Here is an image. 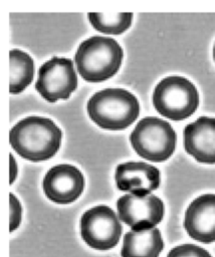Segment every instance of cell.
<instances>
[{
  "label": "cell",
  "mask_w": 215,
  "mask_h": 257,
  "mask_svg": "<svg viewBox=\"0 0 215 257\" xmlns=\"http://www.w3.org/2000/svg\"><path fill=\"white\" fill-rule=\"evenodd\" d=\"M61 138V130L52 119L37 115L20 119L9 133L12 149L31 162L52 158L60 148Z\"/></svg>",
  "instance_id": "6da1fadb"
},
{
  "label": "cell",
  "mask_w": 215,
  "mask_h": 257,
  "mask_svg": "<svg viewBox=\"0 0 215 257\" xmlns=\"http://www.w3.org/2000/svg\"><path fill=\"white\" fill-rule=\"evenodd\" d=\"M123 57V48L117 40L95 35L78 45L74 61L78 73L84 80L101 82L118 72Z\"/></svg>",
  "instance_id": "7a4b0ae2"
},
{
  "label": "cell",
  "mask_w": 215,
  "mask_h": 257,
  "mask_svg": "<svg viewBox=\"0 0 215 257\" xmlns=\"http://www.w3.org/2000/svg\"><path fill=\"white\" fill-rule=\"evenodd\" d=\"M86 110L90 119L101 128L121 131L137 119L140 104L132 92L119 87H109L89 97Z\"/></svg>",
  "instance_id": "3957f363"
},
{
  "label": "cell",
  "mask_w": 215,
  "mask_h": 257,
  "mask_svg": "<svg viewBox=\"0 0 215 257\" xmlns=\"http://www.w3.org/2000/svg\"><path fill=\"white\" fill-rule=\"evenodd\" d=\"M153 104L163 116L182 120L191 116L199 105L196 86L187 78L171 75L163 78L153 92Z\"/></svg>",
  "instance_id": "277c9868"
},
{
  "label": "cell",
  "mask_w": 215,
  "mask_h": 257,
  "mask_svg": "<svg viewBox=\"0 0 215 257\" xmlns=\"http://www.w3.org/2000/svg\"><path fill=\"white\" fill-rule=\"evenodd\" d=\"M177 136L172 125L162 118H142L130 135V142L136 153L151 162H164L174 153Z\"/></svg>",
  "instance_id": "5b68a950"
},
{
  "label": "cell",
  "mask_w": 215,
  "mask_h": 257,
  "mask_svg": "<svg viewBox=\"0 0 215 257\" xmlns=\"http://www.w3.org/2000/svg\"><path fill=\"white\" fill-rule=\"evenodd\" d=\"M82 240L95 250L105 251L118 245L123 227L115 211L105 205L86 210L79 221Z\"/></svg>",
  "instance_id": "8992f818"
},
{
  "label": "cell",
  "mask_w": 215,
  "mask_h": 257,
  "mask_svg": "<svg viewBox=\"0 0 215 257\" xmlns=\"http://www.w3.org/2000/svg\"><path fill=\"white\" fill-rule=\"evenodd\" d=\"M77 87V75L70 58L53 56L38 70L35 88L48 102L67 99Z\"/></svg>",
  "instance_id": "52a82bcc"
},
{
  "label": "cell",
  "mask_w": 215,
  "mask_h": 257,
  "mask_svg": "<svg viewBox=\"0 0 215 257\" xmlns=\"http://www.w3.org/2000/svg\"><path fill=\"white\" fill-rule=\"evenodd\" d=\"M119 219L134 231L155 228L164 217L163 201L153 195L126 194L117 201Z\"/></svg>",
  "instance_id": "ba28073f"
},
{
  "label": "cell",
  "mask_w": 215,
  "mask_h": 257,
  "mask_svg": "<svg viewBox=\"0 0 215 257\" xmlns=\"http://www.w3.org/2000/svg\"><path fill=\"white\" fill-rule=\"evenodd\" d=\"M43 192L52 202L69 204L83 192L84 178L76 167L60 164L50 168L43 178Z\"/></svg>",
  "instance_id": "9c48e42d"
},
{
  "label": "cell",
  "mask_w": 215,
  "mask_h": 257,
  "mask_svg": "<svg viewBox=\"0 0 215 257\" xmlns=\"http://www.w3.org/2000/svg\"><path fill=\"white\" fill-rule=\"evenodd\" d=\"M184 227L188 235L198 242H215V194L201 195L190 203Z\"/></svg>",
  "instance_id": "30bf717a"
},
{
  "label": "cell",
  "mask_w": 215,
  "mask_h": 257,
  "mask_svg": "<svg viewBox=\"0 0 215 257\" xmlns=\"http://www.w3.org/2000/svg\"><path fill=\"white\" fill-rule=\"evenodd\" d=\"M115 180L119 190L136 195L151 194L160 185V171L144 162H126L118 165Z\"/></svg>",
  "instance_id": "8fae6325"
},
{
  "label": "cell",
  "mask_w": 215,
  "mask_h": 257,
  "mask_svg": "<svg viewBox=\"0 0 215 257\" xmlns=\"http://www.w3.org/2000/svg\"><path fill=\"white\" fill-rule=\"evenodd\" d=\"M185 151L197 162L215 164V118L200 116L183 133Z\"/></svg>",
  "instance_id": "7c38bea8"
},
{
  "label": "cell",
  "mask_w": 215,
  "mask_h": 257,
  "mask_svg": "<svg viewBox=\"0 0 215 257\" xmlns=\"http://www.w3.org/2000/svg\"><path fill=\"white\" fill-rule=\"evenodd\" d=\"M164 248L161 232L157 228L130 231L125 234L122 257H159Z\"/></svg>",
  "instance_id": "4fadbf2b"
},
{
  "label": "cell",
  "mask_w": 215,
  "mask_h": 257,
  "mask_svg": "<svg viewBox=\"0 0 215 257\" xmlns=\"http://www.w3.org/2000/svg\"><path fill=\"white\" fill-rule=\"evenodd\" d=\"M10 59V93L23 91L33 80L35 66L32 57L20 49H11Z\"/></svg>",
  "instance_id": "5bb4252c"
},
{
  "label": "cell",
  "mask_w": 215,
  "mask_h": 257,
  "mask_svg": "<svg viewBox=\"0 0 215 257\" xmlns=\"http://www.w3.org/2000/svg\"><path fill=\"white\" fill-rule=\"evenodd\" d=\"M132 12H88L87 18L94 29L105 34H121L132 24Z\"/></svg>",
  "instance_id": "9a60e30c"
},
{
  "label": "cell",
  "mask_w": 215,
  "mask_h": 257,
  "mask_svg": "<svg viewBox=\"0 0 215 257\" xmlns=\"http://www.w3.org/2000/svg\"><path fill=\"white\" fill-rule=\"evenodd\" d=\"M167 257H212L204 248L194 244H183L174 247Z\"/></svg>",
  "instance_id": "2e32d148"
},
{
  "label": "cell",
  "mask_w": 215,
  "mask_h": 257,
  "mask_svg": "<svg viewBox=\"0 0 215 257\" xmlns=\"http://www.w3.org/2000/svg\"><path fill=\"white\" fill-rule=\"evenodd\" d=\"M10 200V232H13L15 229H17L21 222V216H22V208L19 200L13 195V193L9 194Z\"/></svg>",
  "instance_id": "e0dca14e"
},
{
  "label": "cell",
  "mask_w": 215,
  "mask_h": 257,
  "mask_svg": "<svg viewBox=\"0 0 215 257\" xmlns=\"http://www.w3.org/2000/svg\"><path fill=\"white\" fill-rule=\"evenodd\" d=\"M17 176V165L15 163L14 157L10 155V184H12Z\"/></svg>",
  "instance_id": "ac0fdd59"
},
{
  "label": "cell",
  "mask_w": 215,
  "mask_h": 257,
  "mask_svg": "<svg viewBox=\"0 0 215 257\" xmlns=\"http://www.w3.org/2000/svg\"><path fill=\"white\" fill-rule=\"evenodd\" d=\"M213 58L215 60V43H214V47H213Z\"/></svg>",
  "instance_id": "d6986e66"
}]
</instances>
